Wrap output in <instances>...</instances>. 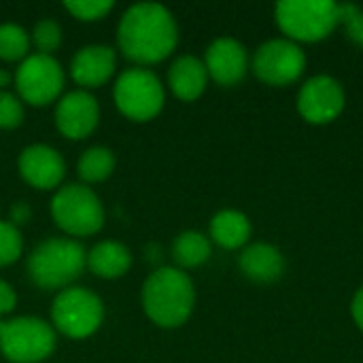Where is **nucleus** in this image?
<instances>
[{"mask_svg":"<svg viewBox=\"0 0 363 363\" xmlns=\"http://www.w3.org/2000/svg\"><path fill=\"white\" fill-rule=\"evenodd\" d=\"M179 45L174 15L157 2H136L117 23V47L136 66H153L172 55Z\"/></svg>","mask_w":363,"mask_h":363,"instance_id":"nucleus-1","label":"nucleus"},{"mask_svg":"<svg viewBox=\"0 0 363 363\" xmlns=\"http://www.w3.org/2000/svg\"><path fill=\"white\" fill-rule=\"evenodd\" d=\"M196 306V287L189 274L177 266L153 270L143 285V311L151 323L164 330L185 325Z\"/></svg>","mask_w":363,"mask_h":363,"instance_id":"nucleus-2","label":"nucleus"},{"mask_svg":"<svg viewBox=\"0 0 363 363\" xmlns=\"http://www.w3.org/2000/svg\"><path fill=\"white\" fill-rule=\"evenodd\" d=\"M87 266V253L74 238H47L28 255V277L40 289L70 287Z\"/></svg>","mask_w":363,"mask_h":363,"instance_id":"nucleus-3","label":"nucleus"},{"mask_svg":"<svg viewBox=\"0 0 363 363\" xmlns=\"http://www.w3.org/2000/svg\"><path fill=\"white\" fill-rule=\"evenodd\" d=\"M51 217L70 238L94 236L104 228V206L98 194L83 183H66L51 198Z\"/></svg>","mask_w":363,"mask_h":363,"instance_id":"nucleus-4","label":"nucleus"},{"mask_svg":"<svg viewBox=\"0 0 363 363\" xmlns=\"http://www.w3.org/2000/svg\"><path fill=\"white\" fill-rule=\"evenodd\" d=\"M113 102L125 119L147 123L162 113L166 104V89L153 70L134 66L125 68L115 79Z\"/></svg>","mask_w":363,"mask_h":363,"instance_id":"nucleus-5","label":"nucleus"},{"mask_svg":"<svg viewBox=\"0 0 363 363\" xmlns=\"http://www.w3.org/2000/svg\"><path fill=\"white\" fill-rule=\"evenodd\" d=\"M57 332L40 317H13L0 321V353L11 363H40L53 355Z\"/></svg>","mask_w":363,"mask_h":363,"instance_id":"nucleus-6","label":"nucleus"},{"mask_svg":"<svg viewBox=\"0 0 363 363\" xmlns=\"http://www.w3.org/2000/svg\"><path fill=\"white\" fill-rule=\"evenodd\" d=\"M274 19L294 43H319L340 23L338 2L332 0H283L274 6Z\"/></svg>","mask_w":363,"mask_h":363,"instance_id":"nucleus-7","label":"nucleus"},{"mask_svg":"<svg viewBox=\"0 0 363 363\" xmlns=\"http://www.w3.org/2000/svg\"><path fill=\"white\" fill-rule=\"evenodd\" d=\"M104 323V302L98 294L85 287H66L57 291L51 304V325L57 334L70 340L94 336Z\"/></svg>","mask_w":363,"mask_h":363,"instance_id":"nucleus-8","label":"nucleus"},{"mask_svg":"<svg viewBox=\"0 0 363 363\" xmlns=\"http://www.w3.org/2000/svg\"><path fill=\"white\" fill-rule=\"evenodd\" d=\"M13 77V87L19 100L38 108L57 102L66 85V70L62 68V64L53 55H43L36 51L19 62Z\"/></svg>","mask_w":363,"mask_h":363,"instance_id":"nucleus-9","label":"nucleus"},{"mask_svg":"<svg viewBox=\"0 0 363 363\" xmlns=\"http://www.w3.org/2000/svg\"><path fill=\"white\" fill-rule=\"evenodd\" d=\"M306 55L302 47L289 38H274L257 47L253 55L255 77L272 87H285L302 77Z\"/></svg>","mask_w":363,"mask_h":363,"instance_id":"nucleus-10","label":"nucleus"},{"mask_svg":"<svg viewBox=\"0 0 363 363\" xmlns=\"http://www.w3.org/2000/svg\"><path fill=\"white\" fill-rule=\"evenodd\" d=\"M55 128L68 140H83L91 136L100 123V104L91 91L70 89L55 102Z\"/></svg>","mask_w":363,"mask_h":363,"instance_id":"nucleus-11","label":"nucleus"},{"mask_svg":"<svg viewBox=\"0 0 363 363\" xmlns=\"http://www.w3.org/2000/svg\"><path fill=\"white\" fill-rule=\"evenodd\" d=\"M347 96L342 85L328 74H319L308 79L298 94V111L300 115L315 125L332 123L345 111Z\"/></svg>","mask_w":363,"mask_h":363,"instance_id":"nucleus-12","label":"nucleus"},{"mask_svg":"<svg viewBox=\"0 0 363 363\" xmlns=\"http://www.w3.org/2000/svg\"><path fill=\"white\" fill-rule=\"evenodd\" d=\"M19 177L38 191H55L64 185L66 162L51 145H28L17 157Z\"/></svg>","mask_w":363,"mask_h":363,"instance_id":"nucleus-13","label":"nucleus"},{"mask_svg":"<svg viewBox=\"0 0 363 363\" xmlns=\"http://www.w3.org/2000/svg\"><path fill=\"white\" fill-rule=\"evenodd\" d=\"M117 70V49L111 45H85L70 62V79L79 89H98L106 85Z\"/></svg>","mask_w":363,"mask_h":363,"instance_id":"nucleus-14","label":"nucleus"},{"mask_svg":"<svg viewBox=\"0 0 363 363\" xmlns=\"http://www.w3.org/2000/svg\"><path fill=\"white\" fill-rule=\"evenodd\" d=\"M204 66L208 72V79H213L217 85L232 87L238 85L249 68V57L245 47L230 36H221L213 40L204 53Z\"/></svg>","mask_w":363,"mask_h":363,"instance_id":"nucleus-15","label":"nucleus"},{"mask_svg":"<svg viewBox=\"0 0 363 363\" xmlns=\"http://www.w3.org/2000/svg\"><path fill=\"white\" fill-rule=\"evenodd\" d=\"M208 85V72L200 57L181 55L168 68V87L183 102L198 100Z\"/></svg>","mask_w":363,"mask_h":363,"instance_id":"nucleus-16","label":"nucleus"},{"mask_svg":"<svg viewBox=\"0 0 363 363\" xmlns=\"http://www.w3.org/2000/svg\"><path fill=\"white\" fill-rule=\"evenodd\" d=\"M240 272L251 279L253 283H274L285 272V257L283 253L266 242H255L242 249L238 257Z\"/></svg>","mask_w":363,"mask_h":363,"instance_id":"nucleus-17","label":"nucleus"},{"mask_svg":"<svg viewBox=\"0 0 363 363\" xmlns=\"http://www.w3.org/2000/svg\"><path fill=\"white\" fill-rule=\"evenodd\" d=\"M134 264L132 251L119 240H102L87 251V268L94 277L115 281L130 272Z\"/></svg>","mask_w":363,"mask_h":363,"instance_id":"nucleus-18","label":"nucleus"},{"mask_svg":"<svg viewBox=\"0 0 363 363\" xmlns=\"http://www.w3.org/2000/svg\"><path fill=\"white\" fill-rule=\"evenodd\" d=\"M211 242L219 245L221 249L234 251L247 247L251 238V221L245 213L240 211H219L211 219Z\"/></svg>","mask_w":363,"mask_h":363,"instance_id":"nucleus-19","label":"nucleus"},{"mask_svg":"<svg viewBox=\"0 0 363 363\" xmlns=\"http://www.w3.org/2000/svg\"><path fill=\"white\" fill-rule=\"evenodd\" d=\"M211 253H213L211 238L196 230L181 232L172 242V259H174L177 268H181V270L202 266L204 262H208Z\"/></svg>","mask_w":363,"mask_h":363,"instance_id":"nucleus-20","label":"nucleus"},{"mask_svg":"<svg viewBox=\"0 0 363 363\" xmlns=\"http://www.w3.org/2000/svg\"><path fill=\"white\" fill-rule=\"evenodd\" d=\"M115 168H117V157H115L113 149L102 147V145L85 149L77 162V174L83 185H94V183L106 181L115 172Z\"/></svg>","mask_w":363,"mask_h":363,"instance_id":"nucleus-21","label":"nucleus"},{"mask_svg":"<svg viewBox=\"0 0 363 363\" xmlns=\"http://www.w3.org/2000/svg\"><path fill=\"white\" fill-rule=\"evenodd\" d=\"M30 32L19 23H0V60L2 62H23L32 51Z\"/></svg>","mask_w":363,"mask_h":363,"instance_id":"nucleus-22","label":"nucleus"},{"mask_svg":"<svg viewBox=\"0 0 363 363\" xmlns=\"http://www.w3.org/2000/svg\"><path fill=\"white\" fill-rule=\"evenodd\" d=\"M62 38H64L62 26L51 17L38 19L30 32V40L36 53H43V55H53L62 47Z\"/></svg>","mask_w":363,"mask_h":363,"instance_id":"nucleus-23","label":"nucleus"},{"mask_svg":"<svg viewBox=\"0 0 363 363\" xmlns=\"http://www.w3.org/2000/svg\"><path fill=\"white\" fill-rule=\"evenodd\" d=\"M64 9L77 21L91 23V21L104 19L115 9V2H111V0H66L64 2Z\"/></svg>","mask_w":363,"mask_h":363,"instance_id":"nucleus-24","label":"nucleus"},{"mask_svg":"<svg viewBox=\"0 0 363 363\" xmlns=\"http://www.w3.org/2000/svg\"><path fill=\"white\" fill-rule=\"evenodd\" d=\"M23 253V236L19 228L9 221H0V268L15 264Z\"/></svg>","mask_w":363,"mask_h":363,"instance_id":"nucleus-25","label":"nucleus"},{"mask_svg":"<svg viewBox=\"0 0 363 363\" xmlns=\"http://www.w3.org/2000/svg\"><path fill=\"white\" fill-rule=\"evenodd\" d=\"M26 108L17 94L0 91V130H15L23 123Z\"/></svg>","mask_w":363,"mask_h":363,"instance_id":"nucleus-26","label":"nucleus"},{"mask_svg":"<svg viewBox=\"0 0 363 363\" xmlns=\"http://www.w3.org/2000/svg\"><path fill=\"white\" fill-rule=\"evenodd\" d=\"M338 19L345 23L351 40L363 47V11L355 4H338Z\"/></svg>","mask_w":363,"mask_h":363,"instance_id":"nucleus-27","label":"nucleus"},{"mask_svg":"<svg viewBox=\"0 0 363 363\" xmlns=\"http://www.w3.org/2000/svg\"><path fill=\"white\" fill-rule=\"evenodd\" d=\"M17 306V294L11 283L0 279V317L11 315Z\"/></svg>","mask_w":363,"mask_h":363,"instance_id":"nucleus-28","label":"nucleus"},{"mask_svg":"<svg viewBox=\"0 0 363 363\" xmlns=\"http://www.w3.org/2000/svg\"><path fill=\"white\" fill-rule=\"evenodd\" d=\"M30 215H32V211H30V204L28 202H15L11 206V211H9V223H13L15 228H19V225H23V223L30 221Z\"/></svg>","mask_w":363,"mask_h":363,"instance_id":"nucleus-29","label":"nucleus"},{"mask_svg":"<svg viewBox=\"0 0 363 363\" xmlns=\"http://www.w3.org/2000/svg\"><path fill=\"white\" fill-rule=\"evenodd\" d=\"M351 313H353V319H355L357 328L363 332V287L357 289V294H355V298H353Z\"/></svg>","mask_w":363,"mask_h":363,"instance_id":"nucleus-30","label":"nucleus"},{"mask_svg":"<svg viewBox=\"0 0 363 363\" xmlns=\"http://www.w3.org/2000/svg\"><path fill=\"white\" fill-rule=\"evenodd\" d=\"M13 81H15L13 72H9L6 68H0V91H9Z\"/></svg>","mask_w":363,"mask_h":363,"instance_id":"nucleus-31","label":"nucleus"}]
</instances>
